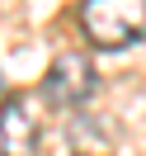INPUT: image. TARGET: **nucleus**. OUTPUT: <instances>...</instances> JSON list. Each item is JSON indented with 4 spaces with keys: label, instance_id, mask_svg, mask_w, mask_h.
I'll list each match as a JSON object with an SVG mask.
<instances>
[{
    "label": "nucleus",
    "instance_id": "obj_1",
    "mask_svg": "<svg viewBox=\"0 0 146 156\" xmlns=\"http://www.w3.org/2000/svg\"><path fill=\"white\" fill-rule=\"evenodd\" d=\"M80 29L94 48L123 52L146 38V0H85L80 5Z\"/></svg>",
    "mask_w": 146,
    "mask_h": 156
},
{
    "label": "nucleus",
    "instance_id": "obj_2",
    "mask_svg": "<svg viewBox=\"0 0 146 156\" xmlns=\"http://www.w3.org/2000/svg\"><path fill=\"white\" fill-rule=\"evenodd\" d=\"M99 85V71L85 52H57V62L42 76V99L52 109H80Z\"/></svg>",
    "mask_w": 146,
    "mask_h": 156
},
{
    "label": "nucleus",
    "instance_id": "obj_3",
    "mask_svg": "<svg viewBox=\"0 0 146 156\" xmlns=\"http://www.w3.org/2000/svg\"><path fill=\"white\" fill-rule=\"evenodd\" d=\"M38 151V118L24 95H5L0 104V156H33Z\"/></svg>",
    "mask_w": 146,
    "mask_h": 156
}]
</instances>
